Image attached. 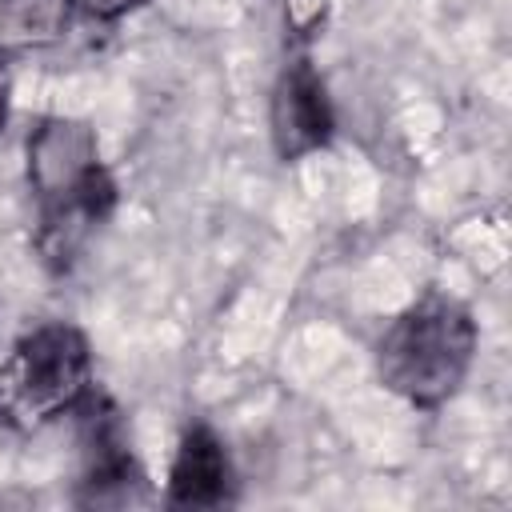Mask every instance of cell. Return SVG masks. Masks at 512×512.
<instances>
[{"mask_svg": "<svg viewBox=\"0 0 512 512\" xmlns=\"http://www.w3.org/2000/svg\"><path fill=\"white\" fill-rule=\"evenodd\" d=\"M92 388V352L80 328L64 320L24 332L0 372V412L20 428H44L76 412Z\"/></svg>", "mask_w": 512, "mask_h": 512, "instance_id": "3", "label": "cell"}, {"mask_svg": "<svg viewBox=\"0 0 512 512\" xmlns=\"http://www.w3.org/2000/svg\"><path fill=\"white\" fill-rule=\"evenodd\" d=\"M28 188L44 208V244L68 256L80 228L108 216L116 184L100 164L96 128L80 116H44L28 136Z\"/></svg>", "mask_w": 512, "mask_h": 512, "instance_id": "2", "label": "cell"}, {"mask_svg": "<svg viewBox=\"0 0 512 512\" xmlns=\"http://www.w3.org/2000/svg\"><path fill=\"white\" fill-rule=\"evenodd\" d=\"M232 496V464L220 436L204 424L188 428L168 468V504L176 508H220Z\"/></svg>", "mask_w": 512, "mask_h": 512, "instance_id": "5", "label": "cell"}, {"mask_svg": "<svg viewBox=\"0 0 512 512\" xmlns=\"http://www.w3.org/2000/svg\"><path fill=\"white\" fill-rule=\"evenodd\" d=\"M72 0H0V52L48 48L68 32Z\"/></svg>", "mask_w": 512, "mask_h": 512, "instance_id": "6", "label": "cell"}, {"mask_svg": "<svg viewBox=\"0 0 512 512\" xmlns=\"http://www.w3.org/2000/svg\"><path fill=\"white\" fill-rule=\"evenodd\" d=\"M72 4L92 20H120V16H128L136 8H144L148 0H72Z\"/></svg>", "mask_w": 512, "mask_h": 512, "instance_id": "8", "label": "cell"}, {"mask_svg": "<svg viewBox=\"0 0 512 512\" xmlns=\"http://www.w3.org/2000/svg\"><path fill=\"white\" fill-rule=\"evenodd\" d=\"M268 128L280 160L312 156L332 140V104H328L324 80L308 60H292L276 76L272 100H268Z\"/></svg>", "mask_w": 512, "mask_h": 512, "instance_id": "4", "label": "cell"}, {"mask_svg": "<svg viewBox=\"0 0 512 512\" xmlns=\"http://www.w3.org/2000/svg\"><path fill=\"white\" fill-rule=\"evenodd\" d=\"M476 360V320L452 296H424L400 312L376 348L380 384L412 408L448 404Z\"/></svg>", "mask_w": 512, "mask_h": 512, "instance_id": "1", "label": "cell"}, {"mask_svg": "<svg viewBox=\"0 0 512 512\" xmlns=\"http://www.w3.org/2000/svg\"><path fill=\"white\" fill-rule=\"evenodd\" d=\"M8 96H12V76H8V64H4V56H0V128H4V120H8Z\"/></svg>", "mask_w": 512, "mask_h": 512, "instance_id": "9", "label": "cell"}, {"mask_svg": "<svg viewBox=\"0 0 512 512\" xmlns=\"http://www.w3.org/2000/svg\"><path fill=\"white\" fill-rule=\"evenodd\" d=\"M328 8L332 0H284L280 12H284V28L296 36V40H308L320 32V24L328 20Z\"/></svg>", "mask_w": 512, "mask_h": 512, "instance_id": "7", "label": "cell"}]
</instances>
